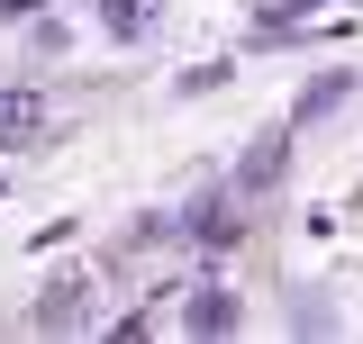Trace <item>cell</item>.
Wrapping results in <instances>:
<instances>
[{"label": "cell", "instance_id": "obj_1", "mask_svg": "<svg viewBox=\"0 0 363 344\" xmlns=\"http://www.w3.org/2000/svg\"><path fill=\"white\" fill-rule=\"evenodd\" d=\"M291 145H300V127L291 118H272L245 154H236V172H227V190L236 200H264V190H281V172H291Z\"/></svg>", "mask_w": 363, "mask_h": 344}, {"label": "cell", "instance_id": "obj_2", "mask_svg": "<svg viewBox=\"0 0 363 344\" xmlns=\"http://www.w3.org/2000/svg\"><path fill=\"white\" fill-rule=\"evenodd\" d=\"M28 326L37 336H64V326H91V281L82 272H55L37 299H28Z\"/></svg>", "mask_w": 363, "mask_h": 344}, {"label": "cell", "instance_id": "obj_3", "mask_svg": "<svg viewBox=\"0 0 363 344\" xmlns=\"http://www.w3.org/2000/svg\"><path fill=\"white\" fill-rule=\"evenodd\" d=\"M182 326H191V336H236V326H245V299H236L227 281H200V290L182 299Z\"/></svg>", "mask_w": 363, "mask_h": 344}, {"label": "cell", "instance_id": "obj_4", "mask_svg": "<svg viewBox=\"0 0 363 344\" xmlns=\"http://www.w3.org/2000/svg\"><path fill=\"white\" fill-rule=\"evenodd\" d=\"M345 100H354V73H345V64H327V73L281 109V118H291V127H318V118H327V109H345Z\"/></svg>", "mask_w": 363, "mask_h": 344}, {"label": "cell", "instance_id": "obj_5", "mask_svg": "<svg viewBox=\"0 0 363 344\" xmlns=\"http://www.w3.org/2000/svg\"><path fill=\"white\" fill-rule=\"evenodd\" d=\"M45 118H55L45 91H0V154H9V145H37Z\"/></svg>", "mask_w": 363, "mask_h": 344}, {"label": "cell", "instance_id": "obj_6", "mask_svg": "<svg viewBox=\"0 0 363 344\" xmlns=\"http://www.w3.org/2000/svg\"><path fill=\"white\" fill-rule=\"evenodd\" d=\"M100 28H109L118 45H136L145 28H155V0H100Z\"/></svg>", "mask_w": 363, "mask_h": 344}, {"label": "cell", "instance_id": "obj_7", "mask_svg": "<svg viewBox=\"0 0 363 344\" xmlns=\"http://www.w3.org/2000/svg\"><path fill=\"white\" fill-rule=\"evenodd\" d=\"M309 9H327V0H272V18H264V28H291V18H309Z\"/></svg>", "mask_w": 363, "mask_h": 344}]
</instances>
